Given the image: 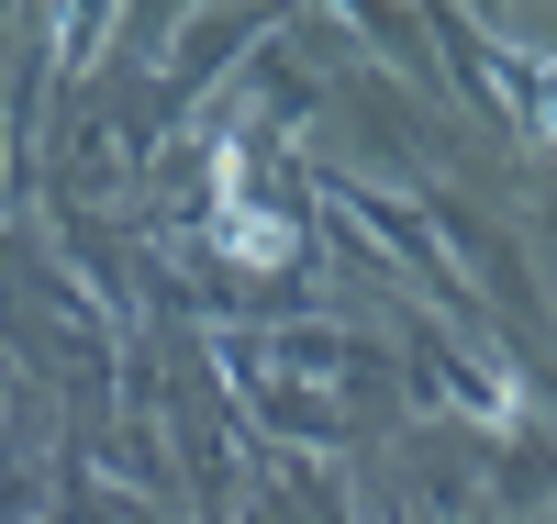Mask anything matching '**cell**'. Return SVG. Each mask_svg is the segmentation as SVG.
Returning <instances> with one entry per match:
<instances>
[{"instance_id": "1", "label": "cell", "mask_w": 557, "mask_h": 524, "mask_svg": "<svg viewBox=\"0 0 557 524\" xmlns=\"http://www.w3.org/2000/svg\"><path fill=\"white\" fill-rule=\"evenodd\" d=\"M223 246H235L246 268H278V257H290V223H278V212H246V202H223Z\"/></svg>"}]
</instances>
